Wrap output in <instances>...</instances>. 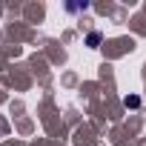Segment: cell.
Returning <instances> with one entry per match:
<instances>
[{
    "label": "cell",
    "mask_w": 146,
    "mask_h": 146,
    "mask_svg": "<svg viewBox=\"0 0 146 146\" xmlns=\"http://www.w3.org/2000/svg\"><path fill=\"white\" fill-rule=\"evenodd\" d=\"M98 43H100V35H98V32H92V35L86 37V46H98Z\"/></svg>",
    "instance_id": "6da1fadb"
}]
</instances>
